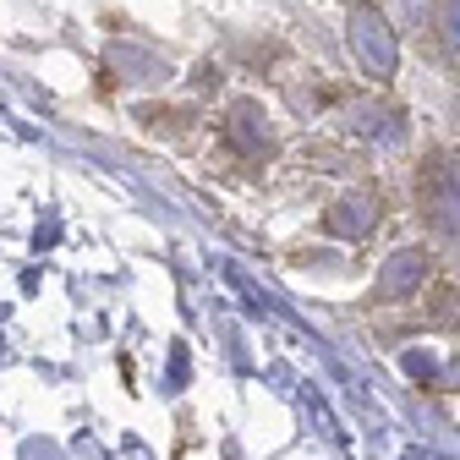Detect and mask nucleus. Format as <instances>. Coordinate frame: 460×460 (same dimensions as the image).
Segmentation results:
<instances>
[{"label": "nucleus", "instance_id": "nucleus-1", "mask_svg": "<svg viewBox=\"0 0 460 460\" xmlns=\"http://www.w3.org/2000/svg\"><path fill=\"white\" fill-rule=\"evenodd\" d=\"M351 39H357V55H362V66H367L373 77H389V72H394V39H389V28H384L373 12H357Z\"/></svg>", "mask_w": 460, "mask_h": 460}]
</instances>
